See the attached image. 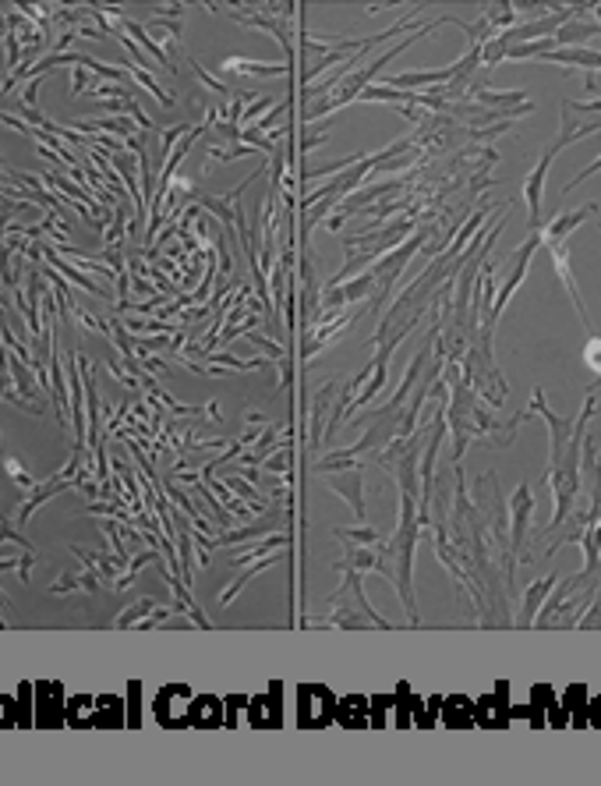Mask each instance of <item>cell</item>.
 Masks as SVG:
<instances>
[{"instance_id":"cell-1","label":"cell","mask_w":601,"mask_h":786,"mask_svg":"<svg viewBox=\"0 0 601 786\" xmlns=\"http://www.w3.org/2000/svg\"><path fill=\"white\" fill-rule=\"evenodd\" d=\"M443 379L449 387V404H446V426L453 432V464H460L464 450L477 443V447H488V450H506L516 439V428L524 418H531V411H516L509 422H499L492 418L488 404H481V397L475 393V387L456 376V365H443Z\"/></svg>"},{"instance_id":"cell-2","label":"cell","mask_w":601,"mask_h":786,"mask_svg":"<svg viewBox=\"0 0 601 786\" xmlns=\"http://www.w3.org/2000/svg\"><path fill=\"white\" fill-rule=\"evenodd\" d=\"M417 499L414 496H400V524L389 539H382L379 546V578H386L404 610H407V623L411 627H421V613H417V602H414V546H417V535L425 531L421 521H417Z\"/></svg>"},{"instance_id":"cell-3","label":"cell","mask_w":601,"mask_h":786,"mask_svg":"<svg viewBox=\"0 0 601 786\" xmlns=\"http://www.w3.org/2000/svg\"><path fill=\"white\" fill-rule=\"evenodd\" d=\"M0 400L4 404H15L18 411H29V415H46V404H43V383L35 379L29 361H22L18 355H11L4 348L0 355Z\"/></svg>"},{"instance_id":"cell-4","label":"cell","mask_w":601,"mask_h":786,"mask_svg":"<svg viewBox=\"0 0 601 786\" xmlns=\"http://www.w3.org/2000/svg\"><path fill=\"white\" fill-rule=\"evenodd\" d=\"M428 237H436V224H425V227L411 234L404 245H396V252H386V259L379 266H372L368 273L376 277V297L368 301V312H379L382 305H386V297L393 295V284H396V277L407 269V262L417 256V248H425L428 245Z\"/></svg>"},{"instance_id":"cell-5","label":"cell","mask_w":601,"mask_h":786,"mask_svg":"<svg viewBox=\"0 0 601 786\" xmlns=\"http://www.w3.org/2000/svg\"><path fill=\"white\" fill-rule=\"evenodd\" d=\"M559 106H563L559 110V138L548 146L552 156H559L573 142L601 131V99H563Z\"/></svg>"},{"instance_id":"cell-6","label":"cell","mask_w":601,"mask_h":786,"mask_svg":"<svg viewBox=\"0 0 601 786\" xmlns=\"http://www.w3.org/2000/svg\"><path fill=\"white\" fill-rule=\"evenodd\" d=\"M475 507H477V514H481V521H485V528H488V539L499 542L509 553V539H506L509 507H506V499H503V492H499V475H496V471H485L475 482Z\"/></svg>"},{"instance_id":"cell-7","label":"cell","mask_w":601,"mask_h":786,"mask_svg":"<svg viewBox=\"0 0 601 786\" xmlns=\"http://www.w3.org/2000/svg\"><path fill=\"white\" fill-rule=\"evenodd\" d=\"M509 557L520 563V553H524V542H527V528H531V514H535V492L531 486H516L513 492V503H509Z\"/></svg>"},{"instance_id":"cell-8","label":"cell","mask_w":601,"mask_h":786,"mask_svg":"<svg viewBox=\"0 0 601 786\" xmlns=\"http://www.w3.org/2000/svg\"><path fill=\"white\" fill-rule=\"evenodd\" d=\"M545 248H548V256H552V266H556V273H559V280H563V287H566V295H570L573 308H576V316L584 319V327H587V333L595 337V327H591V316H587V308H584V297H580V287H576V273H573L570 241H552V245H545Z\"/></svg>"},{"instance_id":"cell-9","label":"cell","mask_w":601,"mask_h":786,"mask_svg":"<svg viewBox=\"0 0 601 786\" xmlns=\"http://www.w3.org/2000/svg\"><path fill=\"white\" fill-rule=\"evenodd\" d=\"M326 489L340 492L347 499V507L354 510L357 524H368V510H365V489H361V468H350V471H333L326 479Z\"/></svg>"},{"instance_id":"cell-10","label":"cell","mask_w":601,"mask_h":786,"mask_svg":"<svg viewBox=\"0 0 601 786\" xmlns=\"http://www.w3.org/2000/svg\"><path fill=\"white\" fill-rule=\"evenodd\" d=\"M587 217H598V202H584L580 209L556 217L552 224H541V248H545V245H552V241H570V234L580 227Z\"/></svg>"},{"instance_id":"cell-11","label":"cell","mask_w":601,"mask_h":786,"mask_svg":"<svg viewBox=\"0 0 601 786\" xmlns=\"http://www.w3.org/2000/svg\"><path fill=\"white\" fill-rule=\"evenodd\" d=\"M552 160H556V156L545 149L538 164L531 166V174L524 177V198H527V209H531V227H541V196H545V181H548Z\"/></svg>"},{"instance_id":"cell-12","label":"cell","mask_w":601,"mask_h":786,"mask_svg":"<svg viewBox=\"0 0 601 786\" xmlns=\"http://www.w3.org/2000/svg\"><path fill=\"white\" fill-rule=\"evenodd\" d=\"M220 75L226 78H276V75H294V61L286 65H265V61H241V57H226L220 65Z\"/></svg>"},{"instance_id":"cell-13","label":"cell","mask_w":601,"mask_h":786,"mask_svg":"<svg viewBox=\"0 0 601 786\" xmlns=\"http://www.w3.org/2000/svg\"><path fill=\"white\" fill-rule=\"evenodd\" d=\"M538 61H548V65H566V67H580L584 75H598L601 71V50H587V46H566V50H552Z\"/></svg>"},{"instance_id":"cell-14","label":"cell","mask_w":601,"mask_h":786,"mask_svg":"<svg viewBox=\"0 0 601 786\" xmlns=\"http://www.w3.org/2000/svg\"><path fill=\"white\" fill-rule=\"evenodd\" d=\"M64 489H71V482H67V479H61V475H50L43 486H35V489L25 496V503L18 507V528H25V524H29V518L35 514V507H43L46 499H54V496H57V492H64Z\"/></svg>"},{"instance_id":"cell-15","label":"cell","mask_w":601,"mask_h":786,"mask_svg":"<svg viewBox=\"0 0 601 786\" xmlns=\"http://www.w3.org/2000/svg\"><path fill=\"white\" fill-rule=\"evenodd\" d=\"M75 591H85V595H95V591H99V578H95L89 567H67L61 578L54 581L50 595H75Z\"/></svg>"},{"instance_id":"cell-16","label":"cell","mask_w":601,"mask_h":786,"mask_svg":"<svg viewBox=\"0 0 601 786\" xmlns=\"http://www.w3.org/2000/svg\"><path fill=\"white\" fill-rule=\"evenodd\" d=\"M71 557L82 559L99 581H117V567H127L125 559L110 557V553H95V549H85V546H71Z\"/></svg>"},{"instance_id":"cell-17","label":"cell","mask_w":601,"mask_h":786,"mask_svg":"<svg viewBox=\"0 0 601 786\" xmlns=\"http://www.w3.org/2000/svg\"><path fill=\"white\" fill-rule=\"evenodd\" d=\"M344 595L354 599V606L361 610V617L372 623V627H379V630H389V620H382L379 613L368 606V599H365V589H361V570H344V585H340Z\"/></svg>"},{"instance_id":"cell-18","label":"cell","mask_w":601,"mask_h":786,"mask_svg":"<svg viewBox=\"0 0 601 786\" xmlns=\"http://www.w3.org/2000/svg\"><path fill=\"white\" fill-rule=\"evenodd\" d=\"M552 589H556V574H548V578L535 581V585L527 589V595H524V606H520V613L513 617V623H516V627H535V613H538V606L548 599V591Z\"/></svg>"},{"instance_id":"cell-19","label":"cell","mask_w":601,"mask_h":786,"mask_svg":"<svg viewBox=\"0 0 601 786\" xmlns=\"http://www.w3.org/2000/svg\"><path fill=\"white\" fill-rule=\"evenodd\" d=\"M336 390H340V383L336 379H329V383H322L316 393V404H312V443H322V432H326V408L336 400Z\"/></svg>"},{"instance_id":"cell-20","label":"cell","mask_w":601,"mask_h":786,"mask_svg":"<svg viewBox=\"0 0 601 786\" xmlns=\"http://www.w3.org/2000/svg\"><path fill=\"white\" fill-rule=\"evenodd\" d=\"M125 71L131 75V78H135V82H138V86H142V89H145V93H153V96L159 99V106H166V110H174V106H177V96H174V93H166V89L159 86L153 71H145V67L131 65L127 57H125Z\"/></svg>"},{"instance_id":"cell-21","label":"cell","mask_w":601,"mask_h":786,"mask_svg":"<svg viewBox=\"0 0 601 786\" xmlns=\"http://www.w3.org/2000/svg\"><path fill=\"white\" fill-rule=\"evenodd\" d=\"M290 546V535H269V539H262L258 546H252V549H241V553H234L230 557V563L234 567H245V563H255V559H262V557H273L276 549H286Z\"/></svg>"},{"instance_id":"cell-22","label":"cell","mask_w":601,"mask_h":786,"mask_svg":"<svg viewBox=\"0 0 601 786\" xmlns=\"http://www.w3.org/2000/svg\"><path fill=\"white\" fill-rule=\"evenodd\" d=\"M159 610V602L153 599V595H142V599H135L127 610H121L117 613V620H114V627L117 630H127V627H138V623L145 620V617H153Z\"/></svg>"},{"instance_id":"cell-23","label":"cell","mask_w":601,"mask_h":786,"mask_svg":"<svg viewBox=\"0 0 601 786\" xmlns=\"http://www.w3.org/2000/svg\"><path fill=\"white\" fill-rule=\"evenodd\" d=\"M125 220H127V209L125 206H114V217H110V227L103 230V256L106 252H125Z\"/></svg>"},{"instance_id":"cell-24","label":"cell","mask_w":601,"mask_h":786,"mask_svg":"<svg viewBox=\"0 0 601 786\" xmlns=\"http://www.w3.org/2000/svg\"><path fill=\"white\" fill-rule=\"evenodd\" d=\"M273 563H276V557H262V559H255V563H252V567H248V570H245V574H237V578H234V581H230V585L223 589L220 606H230V602H234V599L241 595V589H245V585L252 581L255 574H262V570H269Z\"/></svg>"},{"instance_id":"cell-25","label":"cell","mask_w":601,"mask_h":786,"mask_svg":"<svg viewBox=\"0 0 601 786\" xmlns=\"http://www.w3.org/2000/svg\"><path fill=\"white\" fill-rule=\"evenodd\" d=\"M156 559H159V549H153V546H149V549H142L138 557H131V559H127V570L121 574V578H117V581H114V589H117V591H127L131 585H135L138 570H142L145 563H156Z\"/></svg>"},{"instance_id":"cell-26","label":"cell","mask_w":601,"mask_h":786,"mask_svg":"<svg viewBox=\"0 0 601 786\" xmlns=\"http://www.w3.org/2000/svg\"><path fill=\"white\" fill-rule=\"evenodd\" d=\"M248 153H252V146H245V142H230V146L209 142V164H234V160H241Z\"/></svg>"},{"instance_id":"cell-27","label":"cell","mask_w":601,"mask_h":786,"mask_svg":"<svg viewBox=\"0 0 601 786\" xmlns=\"http://www.w3.org/2000/svg\"><path fill=\"white\" fill-rule=\"evenodd\" d=\"M336 535L344 542H357V546H379L382 542V535L376 528H368V524H361V528H336Z\"/></svg>"},{"instance_id":"cell-28","label":"cell","mask_w":601,"mask_h":786,"mask_svg":"<svg viewBox=\"0 0 601 786\" xmlns=\"http://www.w3.org/2000/svg\"><path fill=\"white\" fill-rule=\"evenodd\" d=\"M95 82H103V78H99L95 71L75 65V75H71V93H67V96H71V99H75V96H85V93H89V89L95 86Z\"/></svg>"},{"instance_id":"cell-29","label":"cell","mask_w":601,"mask_h":786,"mask_svg":"<svg viewBox=\"0 0 601 786\" xmlns=\"http://www.w3.org/2000/svg\"><path fill=\"white\" fill-rule=\"evenodd\" d=\"M290 460H294V450H290V443H284V447L276 450V458L262 460V471H265V475H290Z\"/></svg>"},{"instance_id":"cell-30","label":"cell","mask_w":601,"mask_h":786,"mask_svg":"<svg viewBox=\"0 0 601 786\" xmlns=\"http://www.w3.org/2000/svg\"><path fill=\"white\" fill-rule=\"evenodd\" d=\"M39 89H43V75H32L25 89L18 93V106L22 110H39Z\"/></svg>"},{"instance_id":"cell-31","label":"cell","mask_w":601,"mask_h":786,"mask_svg":"<svg viewBox=\"0 0 601 786\" xmlns=\"http://www.w3.org/2000/svg\"><path fill=\"white\" fill-rule=\"evenodd\" d=\"M71 319H78V323H82V327L89 329V333H95V337H110V323H103V319H95L93 312H89V308H82V305L75 308V316H71Z\"/></svg>"},{"instance_id":"cell-32","label":"cell","mask_w":601,"mask_h":786,"mask_svg":"<svg viewBox=\"0 0 601 786\" xmlns=\"http://www.w3.org/2000/svg\"><path fill=\"white\" fill-rule=\"evenodd\" d=\"M4 471H7L11 479H15V486H18V489H25V492L35 489V479H29V471H25V468H22V464H18L15 458L4 460Z\"/></svg>"},{"instance_id":"cell-33","label":"cell","mask_w":601,"mask_h":786,"mask_svg":"<svg viewBox=\"0 0 601 786\" xmlns=\"http://www.w3.org/2000/svg\"><path fill=\"white\" fill-rule=\"evenodd\" d=\"M188 65H191V71L198 75V82H202L205 89H213V93H230V89H226V82H223V78H216V75H209V71L198 65V61L191 57V54H188Z\"/></svg>"},{"instance_id":"cell-34","label":"cell","mask_w":601,"mask_h":786,"mask_svg":"<svg viewBox=\"0 0 601 786\" xmlns=\"http://www.w3.org/2000/svg\"><path fill=\"white\" fill-rule=\"evenodd\" d=\"M584 365L587 368H595L598 372V379H601V337L595 333L591 340H587V348H584Z\"/></svg>"},{"instance_id":"cell-35","label":"cell","mask_w":601,"mask_h":786,"mask_svg":"<svg viewBox=\"0 0 601 786\" xmlns=\"http://www.w3.org/2000/svg\"><path fill=\"white\" fill-rule=\"evenodd\" d=\"M595 174H601V156H598V160H595V164H591V166H584V170H580V174L573 177V181H570V185H566V188H563V192H573L576 185H584V181H587V177H595Z\"/></svg>"},{"instance_id":"cell-36","label":"cell","mask_w":601,"mask_h":786,"mask_svg":"<svg viewBox=\"0 0 601 786\" xmlns=\"http://www.w3.org/2000/svg\"><path fill=\"white\" fill-rule=\"evenodd\" d=\"M138 361H142V368H145L149 376H166V365H163V358H156L153 351H149V355H142Z\"/></svg>"},{"instance_id":"cell-37","label":"cell","mask_w":601,"mask_h":786,"mask_svg":"<svg viewBox=\"0 0 601 786\" xmlns=\"http://www.w3.org/2000/svg\"><path fill=\"white\" fill-rule=\"evenodd\" d=\"M598 390H601V379H595V383H591V387H587L584 393H598Z\"/></svg>"},{"instance_id":"cell-38","label":"cell","mask_w":601,"mask_h":786,"mask_svg":"<svg viewBox=\"0 0 601 786\" xmlns=\"http://www.w3.org/2000/svg\"><path fill=\"white\" fill-rule=\"evenodd\" d=\"M0 602H4V591H0Z\"/></svg>"},{"instance_id":"cell-39","label":"cell","mask_w":601,"mask_h":786,"mask_svg":"<svg viewBox=\"0 0 601 786\" xmlns=\"http://www.w3.org/2000/svg\"><path fill=\"white\" fill-rule=\"evenodd\" d=\"M598 230H601V220H598Z\"/></svg>"},{"instance_id":"cell-40","label":"cell","mask_w":601,"mask_h":786,"mask_svg":"<svg viewBox=\"0 0 601 786\" xmlns=\"http://www.w3.org/2000/svg\"><path fill=\"white\" fill-rule=\"evenodd\" d=\"M0 33H4V29H0Z\"/></svg>"},{"instance_id":"cell-41","label":"cell","mask_w":601,"mask_h":786,"mask_svg":"<svg viewBox=\"0 0 601 786\" xmlns=\"http://www.w3.org/2000/svg\"><path fill=\"white\" fill-rule=\"evenodd\" d=\"M598 454H601V450H598Z\"/></svg>"}]
</instances>
